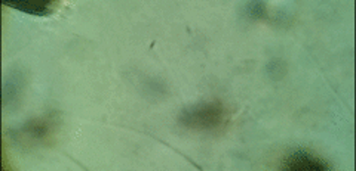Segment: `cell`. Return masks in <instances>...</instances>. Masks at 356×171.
Here are the masks:
<instances>
[{
    "instance_id": "obj_7",
    "label": "cell",
    "mask_w": 356,
    "mask_h": 171,
    "mask_svg": "<svg viewBox=\"0 0 356 171\" xmlns=\"http://www.w3.org/2000/svg\"><path fill=\"white\" fill-rule=\"evenodd\" d=\"M248 15L254 19L267 18V6L264 2H251L248 5Z\"/></svg>"
},
{
    "instance_id": "obj_5",
    "label": "cell",
    "mask_w": 356,
    "mask_h": 171,
    "mask_svg": "<svg viewBox=\"0 0 356 171\" xmlns=\"http://www.w3.org/2000/svg\"><path fill=\"white\" fill-rule=\"evenodd\" d=\"M61 2L58 0H42V2H33V0H13V2H3L5 6L14 8L19 12H24L33 17H49L54 10L58 8Z\"/></svg>"
},
{
    "instance_id": "obj_2",
    "label": "cell",
    "mask_w": 356,
    "mask_h": 171,
    "mask_svg": "<svg viewBox=\"0 0 356 171\" xmlns=\"http://www.w3.org/2000/svg\"><path fill=\"white\" fill-rule=\"evenodd\" d=\"M227 121V111L220 100L200 102L181 111L178 123L184 129L195 132H214Z\"/></svg>"
},
{
    "instance_id": "obj_3",
    "label": "cell",
    "mask_w": 356,
    "mask_h": 171,
    "mask_svg": "<svg viewBox=\"0 0 356 171\" xmlns=\"http://www.w3.org/2000/svg\"><path fill=\"white\" fill-rule=\"evenodd\" d=\"M27 74L21 68H14L3 77L2 102L6 111H15L21 107L22 98L26 95Z\"/></svg>"
},
{
    "instance_id": "obj_6",
    "label": "cell",
    "mask_w": 356,
    "mask_h": 171,
    "mask_svg": "<svg viewBox=\"0 0 356 171\" xmlns=\"http://www.w3.org/2000/svg\"><path fill=\"white\" fill-rule=\"evenodd\" d=\"M266 71L272 80H282L286 75V64L282 60H272L266 66Z\"/></svg>"
},
{
    "instance_id": "obj_1",
    "label": "cell",
    "mask_w": 356,
    "mask_h": 171,
    "mask_svg": "<svg viewBox=\"0 0 356 171\" xmlns=\"http://www.w3.org/2000/svg\"><path fill=\"white\" fill-rule=\"evenodd\" d=\"M61 116L57 111L31 118L17 129H10L6 136L21 151H35L39 147H49L58 138Z\"/></svg>"
},
{
    "instance_id": "obj_4",
    "label": "cell",
    "mask_w": 356,
    "mask_h": 171,
    "mask_svg": "<svg viewBox=\"0 0 356 171\" xmlns=\"http://www.w3.org/2000/svg\"><path fill=\"white\" fill-rule=\"evenodd\" d=\"M282 170L288 171H307V170H331V165L318 155L307 151H296L289 154L282 164Z\"/></svg>"
}]
</instances>
